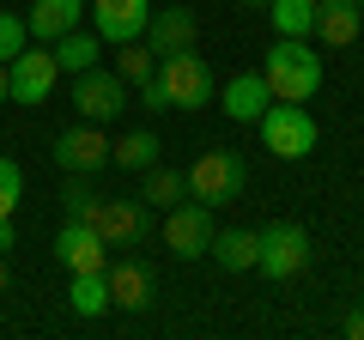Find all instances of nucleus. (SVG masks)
Returning a JSON list of instances; mask_svg holds the SVG:
<instances>
[{"mask_svg": "<svg viewBox=\"0 0 364 340\" xmlns=\"http://www.w3.org/2000/svg\"><path fill=\"white\" fill-rule=\"evenodd\" d=\"M261 79L279 104H310L322 92V55H310L304 37H279L267 55H261Z\"/></svg>", "mask_w": 364, "mask_h": 340, "instance_id": "f257e3e1", "label": "nucleus"}, {"mask_svg": "<svg viewBox=\"0 0 364 340\" xmlns=\"http://www.w3.org/2000/svg\"><path fill=\"white\" fill-rule=\"evenodd\" d=\"M249 170L237 152H225V146H207V152L188 164V195L200 201V207H231L237 195H243Z\"/></svg>", "mask_w": 364, "mask_h": 340, "instance_id": "f03ea898", "label": "nucleus"}, {"mask_svg": "<svg viewBox=\"0 0 364 340\" xmlns=\"http://www.w3.org/2000/svg\"><path fill=\"white\" fill-rule=\"evenodd\" d=\"M255 128H261V146H267L273 158H286V164L316 152V122H310L304 104H279V97H273V104L255 116Z\"/></svg>", "mask_w": 364, "mask_h": 340, "instance_id": "7ed1b4c3", "label": "nucleus"}, {"mask_svg": "<svg viewBox=\"0 0 364 340\" xmlns=\"http://www.w3.org/2000/svg\"><path fill=\"white\" fill-rule=\"evenodd\" d=\"M158 85H164L170 110H200V104H213V67L200 61L195 49L164 55V61H158Z\"/></svg>", "mask_w": 364, "mask_h": 340, "instance_id": "20e7f679", "label": "nucleus"}, {"mask_svg": "<svg viewBox=\"0 0 364 340\" xmlns=\"http://www.w3.org/2000/svg\"><path fill=\"white\" fill-rule=\"evenodd\" d=\"M255 267L267 280H298L310 267V237H304V225H267V231H255Z\"/></svg>", "mask_w": 364, "mask_h": 340, "instance_id": "39448f33", "label": "nucleus"}, {"mask_svg": "<svg viewBox=\"0 0 364 340\" xmlns=\"http://www.w3.org/2000/svg\"><path fill=\"white\" fill-rule=\"evenodd\" d=\"M73 104L85 122H116L122 110H128V79L116 73V67H85V73L73 79Z\"/></svg>", "mask_w": 364, "mask_h": 340, "instance_id": "423d86ee", "label": "nucleus"}, {"mask_svg": "<svg viewBox=\"0 0 364 340\" xmlns=\"http://www.w3.org/2000/svg\"><path fill=\"white\" fill-rule=\"evenodd\" d=\"M207 243H213V207L176 201V207L164 213V249L176 262H195V255H207Z\"/></svg>", "mask_w": 364, "mask_h": 340, "instance_id": "0eeeda50", "label": "nucleus"}, {"mask_svg": "<svg viewBox=\"0 0 364 340\" xmlns=\"http://www.w3.org/2000/svg\"><path fill=\"white\" fill-rule=\"evenodd\" d=\"M55 164L67 170V176H91V170L109 164V134L97 128V122H79V128H61L55 134Z\"/></svg>", "mask_w": 364, "mask_h": 340, "instance_id": "6e6552de", "label": "nucleus"}, {"mask_svg": "<svg viewBox=\"0 0 364 340\" xmlns=\"http://www.w3.org/2000/svg\"><path fill=\"white\" fill-rule=\"evenodd\" d=\"M55 79H61L55 49H18L13 61H6V97H13V104H43V97L55 92Z\"/></svg>", "mask_w": 364, "mask_h": 340, "instance_id": "1a4fd4ad", "label": "nucleus"}, {"mask_svg": "<svg viewBox=\"0 0 364 340\" xmlns=\"http://www.w3.org/2000/svg\"><path fill=\"white\" fill-rule=\"evenodd\" d=\"M55 262H61L67 274H104V267H109L104 231H97V225H85V219H67L61 231H55Z\"/></svg>", "mask_w": 364, "mask_h": 340, "instance_id": "9d476101", "label": "nucleus"}, {"mask_svg": "<svg viewBox=\"0 0 364 340\" xmlns=\"http://www.w3.org/2000/svg\"><path fill=\"white\" fill-rule=\"evenodd\" d=\"M91 225L104 231L109 249H140L146 237H152V213H146V201H97Z\"/></svg>", "mask_w": 364, "mask_h": 340, "instance_id": "9b49d317", "label": "nucleus"}, {"mask_svg": "<svg viewBox=\"0 0 364 340\" xmlns=\"http://www.w3.org/2000/svg\"><path fill=\"white\" fill-rule=\"evenodd\" d=\"M146 18H152V0H91V25L104 43L146 37Z\"/></svg>", "mask_w": 364, "mask_h": 340, "instance_id": "f8f14e48", "label": "nucleus"}, {"mask_svg": "<svg viewBox=\"0 0 364 340\" xmlns=\"http://www.w3.org/2000/svg\"><path fill=\"white\" fill-rule=\"evenodd\" d=\"M195 13L188 6H164V13L146 18V49L152 55H176V49H195Z\"/></svg>", "mask_w": 364, "mask_h": 340, "instance_id": "ddd939ff", "label": "nucleus"}, {"mask_svg": "<svg viewBox=\"0 0 364 340\" xmlns=\"http://www.w3.org/2000/svg\"><path fill=\"white\" fill-rule=\"evenodd\" d=\"M358 31H364V13L352 0H316V31L310 37H322L328 49H346V43H358Z\"/></svg>", "mask_w": 364, "mask_h": 340, "instance_id": "4468645a", "label": "nucleus"}, {"mask_svg": "<svg viewBox=\"0 0 364 340\" xmlns=\"http://www.w3.org/2000/svg\"><path fill=\"white\" fill-rule=\"evenodd\" d=\"M267 104H273V92H267V79H261L255 67H249V73H237L231 85L219 92V110H225L231 122H255Z\"/></svg>", "mask_w": 364, "mask_h": 340, "instance_id": "2eb2a0df", "label": "nucleus"}, {"mask_svg": "<svg viewBox=\"0 0 364 340\" xmlns=\"http://www.w3.org/2000/svg\"><path fill=\"white\" fill-rule=\"evenodd\" d=\"M104 280H109V304L116 310H146L152 304V274H146V262H116V267H104Z\"/></svg>", "mask_w": 364, "mask_h": 340, "instance_id": "dca6fc26", "label": "nucleus"}, {"mask_svg": "<svg viewBox=\"0 0 364 340\" xmlns=\"http://www.w3.org/2000/svg\"><path fill=\"white\" fill-rule=\"evenodd\" d=\"M79 13H85V0H37L25 13V25H31V37L55 43V37H67V31H79Z\"/></svg>", "mask_w": 364, "mask_h": 340, "instance_id": "f3484780", "label": "nucleus"}, {"mask_svg": "<svg viewBox=\"0 0 364 340\" xmlns=\"http://www.w3.org/2000/svg\"><path fill=\"white\" fill-rule=\"evenodd\" d=\"M188 195V176H182V170H170V164H146L140 170V201L146 207H176V201Z\"/></svg>", "mask_w": 364, "mask_h": 340, "instance_id": "a211bd4d", "label": "nucleus"}, {"mask_svg": "<svg viewBox=\"0 0 364 340\" xmlns=\"http://www.w3.org/2000/svg\"><path fill=\"white\" fill-rule=\"evenodd\" d=\"M55 49V67H61V73H85V67H97V49H104V37H97V31H67V37H55L49 43Z\"/></svg>", "mask_w": 364, "mask_h": 340, "instance_id": "6ab92c4d", "label": "nucleus"}, {"mask_svg": "<svg viewBox=\"0 0 364 340\" xmlns=\"http://www.w3.org/2000/svg\"><path fill=\"white\" fill-rule=\"evenodd\" d=\"M207 255L225 267V274H243V267H255V231H213Z\"/></svg>", "mask_w": 364, "mask_h": 340, "instance_id": "aec40b11", "label": "nucleus"}, {"mask_svg": "<svg viewBox=\"0 0 364 340\" xmlns=\"http://www.w3.org/2000/svg\"><path fill=\"white\" fill-rule=\"evenodd\" d=\"M158 134L152 128H134V134H122V140H109V164H122V170H146V164H158Z\"/></svg>", "mask_w": 364, "mask_h": 340, "instance_id": "412c9836", "label": "nucleus"}, {"mask_svg": "<svg viewBox=\"0 0 364 340\" xmlns=\"http://www.w3.org/2000/svg\"><path fill=\"white\" fill-rule=\"evenodd\" d=\"M267 13L279 37H310L316 31V0H267Z\"/></svg>", "mask_w": 364, "mask_h": 340, "instance_id": "4be33fe9", "label": "nucleus"}, {"mask_svg": "<svg viewBox=\"0 0 364 340\" xmlns=\"http://www.w3.org/2000/svg\"><path fill=\"white\" fill-rule=\"evenodd\" d=\"M67 304H73L79 316H104V310H109V280H104V274H73Z\"/></svg>", "mask_w": 364, "mask_h": 340, "instance_id": "5701e85b", "label": "nucleus"}, {"mask_svg": "<svg viewBox=\"0 0 364 340\" xmlns=\"http://www.w3.org/2000/svg\"><path fill=\"white\" fill-rule=\"evenodd\" d=\"M152 67H158V61H152V49H146L140 37H134V43H116V73L128 79V85H140Z\"/></svg>", "mask_w": 364, "mask_h": 340, "instance_id": "b1692460", "label": "nucleus"}, {"mask_svg": "<svg viewBox=\"0 0 364 340\" xmlns=\"http://www.w3.org/2000/svg\"><path fill=\"white\" fill-rule=\"evenodd\" d=\"M97 201H104V195H97V188H91L85 176H67V188H61V207H67V219H85V225H91Z\"/></svg>", "mask_w": 364, "mask_h": 340, "instance_id": "393cba45", "label": "nucleus"}, {"mask_svg": "<svg viewBox=\"0 0 364 340\" xmlns=\"http://www.w3.org/2000/svg\"><path fill=\"white\" fill-rule=\"evenodd\" d=\"M18 195H25V170H18L13 158H0V219H13Z\"/></svg>", "mask_w": 364, "mask_h": 340, "instance_id": "a878e982", "label": "nucleus"}, {"mask_svg": "<svg viewBox=\"0 0 364 340\" xmlns=\"http://www.w3.org/2000/svg\"><path fill=\"white\" fill-rule=\"evenodd\" d=\"M25 43H31V25H25L18 13H0V61H13Z\"/></svg>", "mask_w": 364, "mask_h": 340, "instance_id": "bb28decb", "label": "nucleus"}, {"mask_svg": "<svg viewBox=\"0 0 364 340\" xmlns=\"http://www.w3.org/2000/svg\"><path fill=\"white\" fill-rule=\"evenodd\" d=\"M140 104H146V110H170V97H164V85H158V67H152V73L140 79Z\"/></svg>", "mask_w": 364, "mask_h": 340, "instance_id": "cd10ccee", "label": "nucleus"}, {"mask_svg": "<svg viewBox=\"0 0 364 340\" xmlns=\"http://www.w3.org/2000/svg\"><path fill=\"white\" fill-rule=\"evenodd\" d=\"M346 340H364V304H358V310L346 316Z\"/></svg>", "mask_w": 364, "mask_h": 340, "instance_id": "c85d7f7f", "label": "nucleus"}, {"mask_svg": "<svg viewBox=\"0 0 364 340\" xmlns=\"http://www.w3.org/2000/svg\"><path fill=\"white\" fill-rule=\"evenodd\" d=\"M0 104H6V61H0Z\"/></svg>", "mask_w": 364, "mask_h": 340, "instance_id": "c756f323", "label": "nucleus"}, {"mask_svg": "<svg viewBox=\"0 0 364 340\" xmlns=\"http://www.w3.org/2000/svg\"><path fill=\"white\" fill-rule=\"evenodd\" d=\"M0 292H6V255H0Z\"/></svg>", "mask_w": 364, "mask_h": 340, "instance_id": "7c9ffc66", "label": "nucleus"}, {"mask_svg": "<svg viewBox=\"0 0 364 340\" xmlns=\"http://www.w3.org/2000/svg\"><path fill=\"white\" fill-rule=\"evenodd\" d=\"M249 6H267V0H249Z\"/></svg>", "mask_w": 364, "mask_h": 340, "instance_id": "2f4dec72", "label": "nucleus"}, {"mask_svg": "<svg viewBox=\"0 0 364 340\" xmlns=\"http://www.w3.org/2000/svg\"><path fill=\"white\" fill-rule=\"evenodd\" d=\"M358 13H364V0H358Z\"/></svg>", "mask_w": 364, "mask_h": 340, "instance_id": "473e14b6", "label": "nucleus"}]
</instances>
